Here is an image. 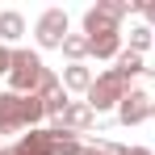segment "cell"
Masks as SVG:
<instances>
[{
	"mask_svg": "<svg viewBox=\"0 0 155 155\" xmlns=\"http://www.w3.org/2000/svg\"><path fill=\"white\" fill-rule=\"evenodd\" d=\"M13 151L17 155H84V143H80L71 130L38 126V130H25Z\"/></svg>",
	"mask_w": 155,
	"mask_h": 155,
	"instance_id": "cell-1",
	"label": "cell"
},
{
	"mask_svg": "<svg viewBox=\"0 0 155 155\" xmlns=\"http://www.w3.org/2000/svg\"><path fill=\"white\" fill-rule=\"evenodd\" d=\"M46 117L42 101L29 92H0V134H17V130H38V122Z\"/></svg>",
	"mask_w": 155,
	"mask_h": 155,
	"instance_id": "cell-2",
	"label": "cell"
},
{
	"mask_svg": "<svg viewBox=\"0 0 155 155\" xmlns=\"http://www.w3.org/2000/svg\"><path fill=\"white\" fill-rule=\"evenodd\" d=\"M126 92H130V76H122L117 67H109V71H101V76L92 80V88H88L84 101L92 105V113H109V109L122 105Z\"/></svg>",
	"mask_w": 155,
	"mask_h": 155,
	"instance_id": "cell-3",
	"label": "cell"
},
{
	"mask_svg": "<svg viewBox=\"0 0 155 155\" xmlns=\"http://www.w3.org/2000/svg\"><path fill=\"white\" fill-rule=\"evenodd\" d=\"M42 54L38 51H25V46H17L13 51V71H8V92H21L29 97L34 88H38V80H42Z\"/></svg>",
	"mask_w": 155,
	"mask_h": 155,
	"instance_id": "cell-4",
	"label": "cell"
},
{
	"mask_svg": "<svg viewBox=\"0 0 155 155\" xmlns=\"http://www.w3.org/2000/svg\"><path fill=\"white\" fill-rule=\"evenodd\" d=\"M67 13L63 8H46L42 17H38V25H34V38H38V46L42 51H63V42H67Z\"/></svg>",
	"mask_w": 155,
	"mask_h": 155,
	"instance_id": "cell-5",
	"label": "cell"
},
{
	"mask_svg": "<svg viewBox=\"0 0 155 155\" xmlns=\"http://www.w3.org/2000/svg\"><path fill=\"white\" fill-rule=\"evenodd\" d=\"M117 117H122V126H138V122L155 117V101H151V92L130 88L126 97H122V105H117Z\"/></svg>",
	"mask_w": 155,
	"mask_h": 155,
	"instance_id": "cell-6",
	"label": "cell"
},
{
	"mask_svg": "<svg viewBox=\"0 0 155 155\" xmlns=\"http://www.w3.org/2000/svg\"><path fill=\"white\" fill-rule=\"evenodd\" d=\"M97 122V113H92V105L88 101H71L63 109V117L54 122V130H71V134H84V130Z\"/></svg>",
	"mask_w": 155,
	"mask_h": 155,
	"instance_id": "cell-7",
	"label": "cell"
},
{
	"mask_svg": "<svg viewBox=\"0 0 155 155\" xmlns=\"http://www.w3.org/2000/svg\"><path fill=\"white\" fill-rule=\"evenodd\" d=\"M113 34H122V29H117V21L105 13L101 4H92V8L84 13V38L92 42V38H113Z\"/></svg>",
	"mask_w": 155,
	"mask_h": 155,
	"instance_id": "cell-8",
	"label": "cell"
},
{
	"mask_svg": "<svg viewBox=\"0 0 155 155\" xmlns=\"http://www.w3.org/2000/svg\"><path fill=\"white\" fill-rule=\"evenodd\" d=\"M25 38V17L17 13V8H4L0 13V46H13V42H21Z\"/></svg>",
	"mask_w": 155,
	"mask_h": 155,
	"instance_id": "cell-9",
	"label": "cell"
},
{
	"mask_svg": "<svg viewBox=\"0 0 155 155\" xmlns=\"http://www.w3.org/2000/svg\"><path fill=\"white\" fill-rule=\"evenodd\" d=\"M92 80H97V76H92L84 63H67V67H63V88H71V92H84V97H88Z\"/></svg>",
	"mask_w": 155,
	"mask_h": 155,
	"instance_id": "cell-10",
	"label": "cell"
},
{
	"mask_svg": "<svg viewBox=\"0 0 155 155\" xmlns=\"http://www.w3.org/2000/svg\"><path fill=\"white\" fill-rule=\"evenodd\" d=\"M63 54H67L71 63H84V59L92 54V42H88L84 34H67V42H63Z\"/></svg>",
	"mask_w": 155,
	"mask_h": 155,
	"instance_id": "cell-11",
	"label": "cell"
},
{
	"mask_svg": "<svg viewBox=\"0 0 155 155\" xmlns=\"http://www.w3.org/2000/svg\"><path fill=\"white\" fill-rule=\"evenodd\" d=\"M122 51H126V46H122V34H113V38H92V54H97V59H117Z\"/></svg>",
	"mask_w": 155,
	"mask_h": 155,
	"instance_id": "cell-12",
	"label": "cell"
},
{
	"mask_svg": "<svg viewBox=\"0 0 155 155\" xmlns=\"http://www.w3.org/2000/svg\"><path fill=\"white\" fill-rule=\"evenodd\" d=\"M117 71H122V76H143V71H147V63H143V54H134V51H122L117 54Z\"/></svg>",
	"mask_w": 155,
	"mask_h": 155,
	"instance_id": "cell-13",
	"label": "cell"
},
{
	"mask_svg": "<svg viewBox=\"0 0 155 155\" xmlns=\"http://www.w3.org/2000/svg\"><path fill=\"white\" fill-rule=\"evenodd\" d=\"M151 34H155L151 25H134V29H130V46H126V51H134V54H143V51H147V46H151Z\"/></svg>",
	"mask_w": 155,
	"mask_h": 155,
	"instance_id": "cell-14",
	"label": "cell"
},
{
	"mask_svg": "<svg viewBox=\"0 0 155 155\" xmlns=\"http://www.w3.org/2000/svg\"><path fill=\"white\" fill-rule=\"evenodd\" d=\"M59 88H63V80L46 67V71H42V80H38V88H34V97H38V101H46V97H51V92H59Z\"/></svg>",
	"mask_w": 155,
	"mask_h": 155,
	"instance_id": "cell-15",
	"label": "cell"
},
{
	"mask_svg": "<svg viewBox=\"0 0 155 155\" xmlns=\"http://www.w3.org/2000/svg\"><path fill=\"white\" fill-rule=\"evenodd\" d=\"M13 71V46H0V76Z\"/></svg>",
	"mask_w": 155,
	"mask_h": 155,
	"instance_id": "cell-16",
	"label": "cell"
},
{
	"mask_svg": "<svg viewBox=\"0 0 155 155\" xmlns=\"http://www.w3.org/2000/svg\"><path fill=\"white\" fill-rule=\"evenodd\" d=\"M130 155H155V151H147V147H130Z\"/></svg>",
	"mask_w": 155,
	"mask_h": 155,
	"instance_id": "cell-17",
	"label": "cell"
},
{
	"mask_svg": "<svg viewBox=\"0 0 155 155\" xmlns=\"http://www.w3.org/2000/svg\"><path fill=\"white\" fill-rule=\"evenodd\" d=\"M0 155H17V151H13V147H0Z\"/></svg>",
	"mask_w": 155,
	"mask_h": 155,
	"instance_id": "cell-18",
	"label": "cell"
}]
</instances>
